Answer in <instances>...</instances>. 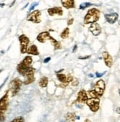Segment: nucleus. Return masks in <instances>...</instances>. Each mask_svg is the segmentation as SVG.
<instances>
[{"instance_id":"nucleus-1","label":"nucleus","mask_w":120,"mask_h":122,"mask_svg":"<svg viewBox=\"0 0 120 122\" xmlns=\"http://www.w3.org/2000/svg\"><path fill=\"white\" fill-rule=\"evenodd\" d=\"M100 12L97 8H91L88 10L84 18V23L86 25L95 23L100 19Z\"/></svg>"},{"instance_id":"nucleus-2","label":"nucleus","mask_w":120,"mask_h":122,"mask_svg":"<svg viewBox=\"0 0 120 122\" xmlns=\"http://www.w3.org/2000/svg\"><path fill=\"white\" fill-rule=\"evenodd\" d=\"M22 85V81L19 78H15L12 80L9 84V90L10 91L12 96H16Z\"/></svg>"},{"instance_id":"nucleus-3","label":"nucleus","mask_w":120,"mask_h":122,"mask_svg":"<svg viewBox=\"0 0 120 122\" xmlns=\"http://www.w3.org/2000/svg\"><path fill=\"white\" fill-rule=\"evenodd\" d=\"M34 73H35V69L32 67H30L27 68L24 73L22 74V76H24V84H30L32 83L35 81V76H34Z\"/></svg>"},{"instance_id":"nucleus-4","label":"nucleus","mask_w":120,"mask_h":122,"mask_svg":"<svg viewBox=\"0 0 120 122\" xmlns=\"http://www.w3.org/2000/svg\"><path fill=\"white\" fill-rule=\"evenodd\" d=\"M18 40L20 42V50H21V53H26L27 51V47L28 45L30 43V39L28 38L26 35L22 34L20 36L18 37Z\"/></svg>"},{"instance_id":"nucleus-5","label":"nucleus","mask_w":120,"mask_h":122,"mask_svg":"<svg viewBox=\"0 0 120 122\" xmlns=\"http://www.w3.org/2000/svg\"><path fill=\"white\" fill-rule=\"evenodd\" d=\"M86 104L90 110L94 112H97L100 109V99L99 98H90L88 99Z\"/></svg>"},{"instance_id":"nucleus-6","label":"nucleus","mask_w":120,"mask_h":122,"mask_svg":"<svg viewBox=\"0 0 120 122\" xmlns=\"http://www.w3.org/2000/svg\"><path fill=\"white\" fill-rule=\"evenodd\" d=\"M41 13L40 10H33L30 15L27 16V20L28 21H31V22H33V23L38 24L41 21Z\"/></svg>"},{"instance_id":"nucleus-7","label":"nucleus","mask_w":120,"mask_h":122,"mask_svg":"<svg viewBox=\"0 0 120 122\" xmlns=\"http://www.w3.org/2000/svg\"><path fill=\"white\" fill-rule=\"evenodd\" d=\"M105 83L103 80L100 79L97 81L94 88V91L96 92V94L97 95L98 97H101L105 91Z\"/></svg>"},{"instance_id":"nucleus-8","label":"nucleus","mask_w":120,"mask_h":122,"mask_svg":"<svg viewBox=\"0 0 120 122\" xmlns=\"http://www.w3.org/2000/svg\"><path fill=\"white\" fill-rule=\"evenodd\" d=\"M8 91L7 92L5 96L0 98V110L2 112H5L8 107Z\"/></svg>"},{"instance_id":"nucleus-9","label":"nucleus","mask_w":120,"mask_h":122,"mask_svg":"<svg viewBox=\"0 0 120 122\" xmlns=\"http://www.w3.org/2000/svg\"><path fill=\"white\" fill-rule=\"evenodd\" d=\"M88 99V92L85 90H81L77 93V101L80 103H86Z\"/></svg>"},{"instance_id":"nucleus-10","label":"nucleus","mask_w":120,"mask_h":122,"mask_svg":"<svg viewBox=\"0 0 120 122\" xmlns=\"http://www.w3.org/2000/svg\"><path fill=\"white\" fill-rule=\"evenodd\" d=\"M89 31L94 36H99L101 33L102 29H101L100 25L98 23L95 22V23H93V24L91 25V26L89 27Z\"/></svg>"},{"instance_id":"nucleus-11","label":"nucleus","mask_w":120,"mask_h":122,"mask_svg":"<svg viewBox=\"0 0 120 122\" xmlns=\"http://www.w3.org/2000/svg\"><path fill=\"white\" fill-rule=\"evenodd\" d=\"M118 17H119V14L116 13H111L105 14V20H106L110 24L115 23L116 21L118 20Z\"/></svg>"},{"instance_id":"nucleus-12","label":"nucleus","mask_w":120,"mask_h":122,"mask_svg":"<svg viewBox=\"0 0 120 122\" xmlns=\"http://www.w3.org/2000/svg\"><path fill=\"white\" fill-rule=\"evenodd\" d=\"M48 13L50 16H53L55 15H58V16H62L63 11V9L60 7H54V8L48 9Z\"/></svg>"},{"instance_id":"nucleus-13","label":"nucleus","mask_w":120,"mask_h":122,"mask_svg":"<svg viewBox=\"0 0 120 122\" xmlns=\"http://www.w3.org/2000/svg\"><path fill=\"white\" fill-rule=\"evenodd\" d=\"M52 36H50L49 32L47 31H44V32H42L41 33H39L37 36V40L41 42V43H44L47 40H49L50 39Z\"/></svg>"},{"instance_id":"nucleus-14","label":"nucleus","mask_w":120,"mask_h":122,"mask_svg":"<svg viewBox=\"0 0 120 122\" xmlns=\"http://www.w3.org/2000/svg\"><path fill=\"white\" fill-rule=\"evenodd\" d=\"M102 58L105 61V64H106V66L108 67H111L113 65V58L112 56L107 52H103L102 53Z\"/></svg>"},{"instance_id":"nucleus-15","label":"nucleus","mask_w":120,"mask_h":122,"mask_svg":"<svg viewBox=\"0 0 120 122\" xmlns=\"http://www.w3.org/2000/svg\"><path fill=\"white\" fill-rule=\"evenodd\" d=\"M61 4L66 9L75 8V2L74 0H64V1H61Z\"/></svg>"},{"instance_id":"nucleus-16","label":"nucleus","mask_w":120,"mask_h":122,"mask_svg":"<svg viewBox=\"0 0 120 122\" xmlns=\"http://www.w3.org/2000/svg\"><path fill=\"white\" fill-rule=\"evenodd\" d=\"M32 62V59L31 56H26L24 59V60L20 63L21 65H22L25 67H31V64Z\"/></svg>"},{"instance_id":"nucleus-17","label":"nucleus","mask_w":120,"mask_h":122,"mask_svg":"<svg viewBox=\"0 0 120 122\" xmlns=\"http://www.w3.org/2000/svg\"><path fill=\"white\" fill-rule=\"evenodd\" d=\"M27 53L30 54V55H33V56H38L39 55V52L38 51L37 46L35 45H32L30 47H29V48L27 49Z\"/></svg>"},{"instance_id":"nucleus-18","label":"nucleus","mask_w":120,"mask_h":122,"mask_svg":"<svg viewBox=\"0 0 120 122\" xmlns=\"http://www.w3.org/2000/svg\"><path fill=\"white\" fill-rule=\"evenodd\" d=\"M49 41H50L51 42V44L53 45L55 50H59V49H61V44H60V42L57 41L56 39H55L53 37H51L50 39H49Z\"/></svg>"},{"instance_id":"nucleus-19","label":"nucleus","mask_w":120,"mask_h":122,"mask_svg":"<svg viewBox=\"0 0 120 122\" xmlns=\"http://www.w3.org/2000/svg\"><path fill=\"white\" fill-rule=\"evenodd\" d=\"M75 114L72 112H68L65 116L66 122H75Z\"/></svg>"},{"instance_id":"nucleus-20","label":"nucleus","mask_w":120,"mask_h":122,"mask_svg":"<svg viewBox=\"0 0 120 122\" xmlns=\"http://www.w3.org/2000/svg\"><path fill=\"white\" fill-rule=\"evenodd\" d=\"M48 82H49V81H48V78L44 76V77H42V78H41V79L39 80L38 84H39V86H40L41 87L44 88V87H46V86H47Z\"/></svg>"},{"instance_id":"nucleus-21","label":"nucleus","mask_w":120,"mask_h":122,"mask_svg":"<svg viewBox=\"0 0 120 122\" xmlns=\"http://www.w3.org/2000/svg\"><path fill=\"white\" fill-rule=\"evenodd\" d=\"M69 29L68 27H66L60 33V37L63 39H67L69 37Z\"/></svg>"},{"instance_id":"nucleus-22","label":"nucleus","mask_w":120,"mask_h":122,"mask_svg":"<svg viewBox=\"0 0 120 122\" xmlns=\"http://www.w3.org/2000/svg\"><path fill=\"white\" fill-rule=\"evenodd\" d=\"M88 96H89L90 98H99L97 96V95L96 94V92L93 90H90L88 92Z\"/></svg>"},{"instance_id":"nucleus-23","label":"nucleus","mask_w":120,"mask_h":122,"mask_svg":"<svg viewBox=\"0 0 120 122\" xmlns=\"http://www.w3.org/2000/svg\"><path fill=\"white\" fill-rule=\"evenodd\" d=\"M91 3H88V2L83 3V4H82V5L80 6V9L83 10V9H85L86 8H88V7H89V6H91Z\"/></svg>"},{"instance_id":"nucleus-24","label":"nucleus","mask_w":120,"mask_h":122,"mask_svg":"<svg viewBox=\"0 0 120 122\" xmlns=\"http://www.w3.org/2000/svg\"><path fill=\"white\" fill-rule=\"evenodd\" d=\"M10 122H24V119L23 117H17Z\"/></svg>"},{"instance_id":"nucleus-25","label":"nucleus","mask_w":120,"mask_h":122,"mask_svg":"<svg viewBox=\"0 0 120 122\" xmlns=\"http://www.w3.org/2000/svg\"><path fill=\"white\" fill-rule=\"evenodd\" d=\"M79 84V82H78V79L76 78H73V80L72 81V86H74V87H76V86H77Z\"/></svg>"},{"instance_id":"nucleus-26","label":"nucleus","mask_w":120,"mask_h":122,"mask_svg":"<svg viewBox=\"0 0 120 122\" xmlns=\"http://www.w3.org/2000/svg\"><path fill=\"white\" fill-rule=\"evenodd\" d=\"M5 112L0 110V122H4L5 120V116H4Z\"/></svg>"},{"instance_id":"nucleus-27","label":"nucleus","mask_w":120,"mask_h":122,"mask_svg":"<svg viewBox=\"0 0 120 122\" xmlns=\"http://www.w3.org/2000/svg\"><path fill=\"white\" fill-rule=\"evenodd\" d=\"M73 21H74V19H69V21H68V25H72V23H73Z\"/></svg>"},{"instance_id":"nucleus-28","label":"nucleus","mask_w":120,"mask_h":122,"mask_svg":"<svg viewBox=\"0 0 120 122\" xmlns=\"http://www.w3.org/2000/svg\"><path fill=\"white\" fill-rule=\"evenodd\" d=\"M50 59H51V58H50V57H47V58H46V59H44V63H47L48 61H50Z\"/></svg>"},{"instance_id":"nucleus-29","label":"nucleus","mask_w":120,"mask_h":122,"mask_svg":"<svg viewBox=\"0 0 120 122\" xmlns=\"http://www.w3.org/2000/svg\"><path fill=\"white\" fill-rule=\"evenodd\" d=\"M91 56H85V57H80V59H88V58H90Z\"/></svg>"},{"instance_id":"nucleus-30","label":"nucleus","mask_w":120,"mask_h":122,"mask_svg":"<svg viewBox=\"0 0 120 122\" xmlns=\"http://www.w3.org/2000/svg\"><path fill=\"white\" fill-rule=\"evenodd\" d=\"M116 112L119 114H120V107H118V108H116Z\"/></svg>"},{"instance_id":"nucleus-31","label":"nucleus","mask_w":120,"mask_h":122,"mask_svg":"<svg viewBox=\"0 0 120 122\" xmlns=\"http://www.w3.org/2000/svg\"><path fill=\"white\" fill-rule=\"evenodd\" d=\"M104 73H100H100H97V77H101V76H102Z\"/></svg>"},{"instance_id":"nucleus-32","label":"nucleus","mask_w":120,"mask_h":122,"mask_svg":"<svg viewBox=\"0 0 120 122\" xmlns=\"http://www.w3.org/2000/svg\"><path fill=\"white\" fill-rule=\"evenodd\" d=\"M76 49H77V45H75V46H74V47L73 48V51H72V52H74V51H76Z\"/></svg>"},{"instance_id":"nucleus-33","label":"nucleus","mask_w":120,"mask_h":122,"mask_svg":"<svg viewBox=\"0 0 120 122\" xmlns=\"http://www.w3.org/2000/svg\"><path fill=\"white\" fill-rule=\"evenodd\" d=\"M84 122H91L89 119H86V120H85V121Z\"/></svg>"},{"instance_id":"nucleus-34","label":"nucleus","mask_w":120,"mask_h":122,"mask_svg":"<svg viewBox=\"0 0 120 122\" xmlns=\"http://www.w3.org/2000/svg\"><path fill=\"white\" fill-rule=\"evenodd\" d=\"M119 96H120V89L119 90Z\"/></svg>"},{"instance_id":"nucleus-35","label":"nucleus","mask_w":120,"mask_h":122,"mask_svg":"<svg viewBox=\"0 0 120 122\" xmlns=\"http://www.w3.org/2000/svg\"><path fill=\"white\" fill-rule=\"evenodd\" d=\"M118 23H119V25H120V20H119V21H118Z\"/></svg>"}]
</instances>
